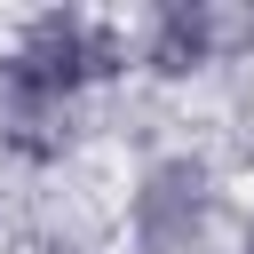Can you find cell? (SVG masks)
<instances>
[{"label":"cell","mask_w":254,"mask_h":254,"mask_svg":"<svg viewBox=\"0 0 254 254\" xmlns=\"http://www.w3.org/2000/svg\"><path fill=\"white\" fill-rule=\"evenodd\" d=\"M135 71V32L127 16H95V8H40L16 16L0 32V79H16L24 95L71 111L79 95L111 87Z\"/></svg>","instance_id":"obj_1"},{"label":"cell","mask_w":254,"mask_h":254,"mask_svg":"<svg viewBox=\"0 0 254 254\" xmlns=\"http://www.w3.org/2000/svg\"><path fill=\"white\" fill-rule=\"evenodd\" d=\"M222 222V183L198 151H159L143 159L127 190V238L135 254H206Z\"/></svg>","instance_id":"obj_2"},{"label":"cell","mask_w":254,"mask_h":254,"mask_svg":"<svg viewBox=\"0 0 254 254\" xmlns=\"http://www.w3.org/2000/svg\"><path fill=\"white\" fill-rule=\"evenodd\" d=\"M127 32H135V71H151V79H198L206 64H222L238 16H222V8H151Z\"/></svg>","instance_id":"obj_3"},{"label":"cell","mask_w":254,"mask_h":254,"mask_svg":"<svg viewBox=\"0 0 254 254\" xmlns=\"http://www.w3.org/2000/svg\"><path fill=\"white\" fill-rule=\"evenodd\" d=\"M230 254H254V230H238V246H230Z\"/></svg>","instance_id":"obj_4"}]
</instances>
